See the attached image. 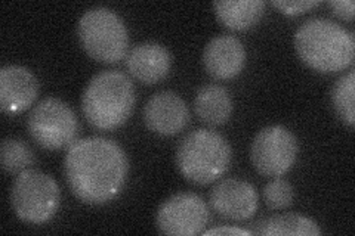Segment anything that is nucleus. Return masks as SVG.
Listing matches in <instances>:
<instances>
[{
	"mask_svg": "<svg viewBox=\"0 0 355 236\" xmlns=\"http://www.w3.org/2000/svg\"><path fill=\"white\" fill-rule=\"evenodd\" d=\"M64 172L74 197L87 206H104L123 190L129 160L121 146L105 138L76 140L65 154Z\"/></svg>",
	"mask_w": 355,
	"mask_h": 236,
	"instance_id": "1",
	"label": "nucleus"
},
{
	"mask_svg": "<svg viewBox=\"0 0 355 236\" xmlns=\"http://www.w3.org/2000/svg\"><path fill=\"white\" fill-rule=\"evenodd\" d=\"M301 61L320 74H338L354 64V33L327 18H311L293 37Z\"/></svg>",
	"mask_w": 355,
	"mask_h": 236,
	"instance_id": "2",
	"label": "nucleus"
},
{
	"mask_svg": "<svg viewBox=\"0 0 355 236\" xmlns=\"http://www.w3.org/2000/svg\"><path fill=\"white\" fill-rule=\"evenodd\" d=\"M135 86L117 70L96 74L82 95V111L94 129L113 131L130 118L135 109Z\"/></svg>",
	"mask_w": 355,
	"mask_h": 236,
	"instance_id": "3",
	"label": "nucleus"
},
{
	"mask_svg": "<svg viewBox=\"0 0 355 236\" xmlns=\"http://www.w3.org/2000/svg\"><path fill=\"white\" fill-rule=\"evenodd\" d=\"M176 167L188 182L210 185L224 176L232 161L230 142L220 133L197 129L180 142L175 155Z\"/></svg>",
	"mask_w": 355,
	"mask_h": 236,
	"instance_id": "4",
	"label": "nucleus"
},
{
	"mask_svg": "<svg viewBox=\"0 0 355 236\" xmlns=\"http://www.w3.org/2000/svg\"><path fill=\"white\" fill-rule=\"evenodd\" d=\"M77 35L85 52L98 62L117 64L129 52L125 22L108 8L86 10L77 24Z\"/></svg>",
	"mask_w": 355,
	"mask_h": 236,
	"instance_id": "5",
	"label": "nucleus"
},
{
	"mask_svg": "<svg viewBox=\"0 0 355 236\" xmlns=\"http://www.w3.org/2000/svg\"><path fill=\"white\" fill-rule=\"evenodd\" d=\"M10 206L24 223L44 224L61 207L60 186L52 176L28 168L15 179L10 189Z\"/></svg>",
	"mask_w": 355,
	"mask_h": 236,
	"instance_id": "6",
	"label": "nucleus"
},
{
	"mask_svg": "<svg viewBox=\"0 0 355 236\" xmlns=\"http://www.w3.org/2000/svg\"><path fill=\"white\" fill-rule=\"evenodd\" d=\"M27 129L40 148L60 151L70 148L79 134V120L69 104L58 98H44L31 109Z\"/></svg>",
	"mask_w": 355,
	"mask_h": 236,
	"instance_id": "7",
	"label": "nucleus"
},
{
	"mask_svg": "<svg viewBox=\"0 0 355 236\" xmlns=\"http://www.w3.org/2000/svg\"><path fill=\"white\" fill-rule=\"evenodd\" d=\"M299 142L284 126H268L258 131L250 148V158L257 172L265 177H282L295 165Z\"/></svg>",
	"mask_w": 355,
	"mask_h": 236,
	"instance_id": "8",
	"label": "nucleus"
},
{
	"mask_svg": "<svg viewBox=\"0 0 355 236\" xmlns=\"http://www.w3.org/2000/svg\"><path fill=\"white\" fill-rule=\"evenodd\" d=\"M209 208L193 192H180L162 202L155 216V226L163 235L196 236L206 230Z\"/></svg>",
	"mask_w": 355,
	"mask_h": 236,
	"instance_id": "9",
	"label": "nucleus"
},
{
	"mask_svg": "<svg viewBox=\"0 0 355 236\" xmlns=\"http://www.w3.org/2000/svg\"><path fill=\"white\" fill-rule=\"evenodd\" d=\"M210 207L231 221H246L257 215L259 195L254 186L241 179H224L209 194Z\"/></svg>",
	"mask_w": 355,
	"mask_h": 236,
	"instance_id": "10",
	"label": "nucleus"
},
{
	"mask_svg": "<svg viewBox=\"0 0 355 236\" xmlns=\"http://www.w3.org/2000/svg\"><path fill=\"white\" fill-rule=\"evenodd\" d=\"M190 109L185 100L175 92L153 95L144 107V122L155 134L175 136L190 122Z\"/></svg>",
	"mask_w": 355,
	"mask_h": 236,
	"instance_id": "11",
	"label": "nucleus"
},
{
	"mask_svg": "<svg viewBox=\"0 0 355 236\" xmlns=\"http://www.w3.org/2000/svg\"><path fill=\"white\" fill-rule=\"evenodd\" d=\"M39 82L26 66L5 65L0 70V107L5 114L18 116L36 102Z\"/></svg>",
	"mask_w": 355,
	"mask_h": 236,
	"instance_id": "12",
	"label": "nucleus"
},
{
	"mask_svg": "<svg viewBox=\"0 0 355 236\" xmlns=\"http://www.w3.org/2000/svg\"><path fill=\"white\" fill-rule=\"evenodd\" d=\"M129 74L146 86L157 84L171 73L172 55L163 44L155 42L139 43L125 56Z\"/></svg>",
	"mask_w": 355,
	"mask_h": 236,
	"instance_id": "13",
	"label": "nucleus"
},
{
	"mask_svg": "<svg viewBox=\"0 0 355 236\" xmlns=\"http://www.w3.org/2000/svg\"><path fill=\"white\" fill-rule=\"evenodd\" d=\"M246 49L240 39L222 35L206 44L203 65L207 74L216 80H231L240 75L246 65Z\"/></svg>",
	"mask_w": 355,
	"mask_h": 236,
	"instance_id": "14",
	"label": "nucleus"
},
{
	"mask_svg": "<svg viewBox=\"0 0 355 236\" xmlns=\"http://www.w3.org/2000/svg\"><path fill=\"white\" fill-rule=\"evenodd\" d=\"M232 98L225 87L206 84L198 89L194 99V111L200 121L207 126H222L232 116Z\"/></svg>",
	"mask_w": 355,
	"mask_h": 236,
	"instance_id": "15",
	"label": "nucleus"
},
{
	"mask_svg": "<svg viewBox=\"0 0 355 236\" xmlns=\"http://www.w3.org/2000/svg\"><path fill=\"white\" fill-rule=\"evenodd\" d=\"M263 0H220L214 2L218 21L232 31H244L254 27L265 12Z\"/></svg>",
	"mask_w": 355,
	"mask_h": 236,
	"instance_id": "16",
	"label": "nucleus"
},
{
	"mask_svg": "<svg viewBox=\"0 0 355 236\" xmlns=\"http://www.w3.org/2000/svg\"><path fill=\"white\" fill-rule=\"evenodd\" d=\"M252 235L265 236H318L321 229L313 219L296 212L268 216L258 220L252 226Z\"/></svg>",
	"mask_w": 355,
	"mask_h": 236,
	"instance_id": "17",
	"label": "nucleus"
},
{
	"mask_svg": "<svg viewBox=\"0 0 355 236\" xmlns=\"http://www.w3.org/2000/svg\"><path fill=\"white\" fill-rule=\"evenodd\" d=\"M355 71L343 74L331 89V104L338 117L351 129L355 126Z\"/></svg>",
	"mask_w": 355,
	"mask_h": 236,
	"instance_id": "18",
	"label": "nucleus"
},
{
	"mask_svg": "<svg viewBox=\"0 0 355 236\" xmlns=\"http://www.w3.org/2000/svg\"><path fill=\"white\" fill-rule=\"evenodd\" d=\"M2 168L8 174H19L35 164L36 156L30 146L21 139L8 138L0 148Z\"/></svg>",
	"mask_w": 355,
	"mask_h": 236,
	"instance_id": "19",
	"label": "nucleus"
},
{
	"mask_svg": "<svg viewBox=\"0 0 355 236\" xmlns=\"http://www.w3.org/2000/svg\"><path fill=\"white\" fill-rule=\"evenodd\" d=\"M295 190L291 182L277 177L263 188V201L270 210H284L293 204Z\"/></svg>",
	"mask_w": 355,
	"mask_h": 236,
	"instance_id": "20",
	"label": "nucleus"
},
{
	"mask_svg": "<svg viewBox=\"0 0 355 236\" xmlns=\"http://www.w3.org/2000/svg\"><path fill=\"white\" fill-rule=\"evenodd\" d=\"M272 6L279 9L283 15L299 17L320 6V2L318 0H274Z\"/></svg>",
	"mask_w": 355,
	"mask_h": 236,
	"instance_id": "21",
	"label": "nucleus"
},
{
	"mask_svg": "<svg viewBox=\"0 0 355 236\" xmlns=\"http://www.w3.org/2000/svg\"><path fill=\"white\" fill-rule=\"evenodd\" d=\"M327 6L331 9V12L338 18L351 22L355 14V3L352 0H330Z\"/></svg>",
	"mask_w": 355,
	"mask_h": 236,
	"instance_id": "22",
	"label": "nucleus"
},
{
	"mask_svg": "<svg viewBox=\"0 0 355 236\" xmlns=\"http://www.w3.org/2000/svg\"><path fill=\"white\" fill-rule=\"evenodd\" d=\"M205 236H212V235H241V236H249L252 235V232L249 229H241L237 226H218V228H212L209 230L203 232Z\"/></svg>",
	"mask_w": 355,
	"mask_h": 236,
	"instance_id": "23",
	"label": "nucleus"
}]
</instances>
